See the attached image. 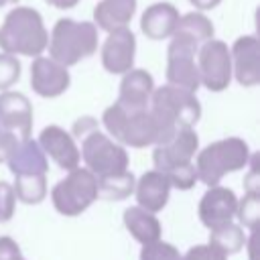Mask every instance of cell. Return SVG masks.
<instances>
[{"label":"cell","instance_id":"cell-1","mask_svg":"<svg viewBox=\"0 0 260 260\" xmlns=\"http://www.w3.org/2000/svg\"><path fill=\"white\" fill-rule=\"evenodd\" d=\"M102 122L116 142L132 148H146L162 142L173 130L150 108L126 110L118 102L104 110Z\"/></svg>","mask_w":260,"mask_h":260},{"label":"cell","instance_id":"cell-2","mask_svg":"<svg viewBox=\"0 0 260 260\" xmlns=\"http://www.w3.org/2000/svg\"><path fill=\"white\" fill-rule=\"evenodd\" d=\"M47 43L49 30L41 12L30 6L14 4L0 24V51L16 57H37L47 51Z\"/></svg>","mask_w":260,"mask_h":260},{"label":"cell","instance_id":"cell-3","mask_svg":"<svg viewBox=\"0 0 260 260\" xmlns=\"http://www.w3.org/2000/svg\"><path fill=\"white\" fill-rule=\"evenodd\" d=\"M49 57L65 67L77 65L98 51V26L93 20L59 18L49 35Z\"/></svg>","mask_w":260,"mask_h":260},{"label":"cell","instance_id":"cell-4","mask_svg":"<svg viewBox=\"0 0 260 260\" xmlns=\"http://www.w3.org/2000/svg\"><path fill=\"white\" fill-rule=\"evenodd\" d=\"M250 154L252 152L248 142L238 136L215 140L205 148L197 150V158H195L197 181H203L207 187L217 185L228 173L246 169Z\"/></svg>","mask_w":260,"mask_h":260},{"label":"cell","instance_id":"cell-5","mask_svg":"<svg viewBox=\"0 0 260 260\" xmlns=\"http://www.w3.org/2000/svg\"><path fill=\"white\" fill-rule=\"evenodd\" d=\"M148 108L171 128H193L201 118V104L195 91L171 83L152 89Z\"/></svg>","mask_w":260,"mask_h":260},{"label":"cell","instance_id":"cell-6","mask_svg":"<svg viewBox=\"0 0 260 260\" xmlns=\"http://www.w3.org/2000/svg\"><path fill=\"white\" fill-rule=\"evenodd\" d=\"M98 199V179L85 167H75L65 179H61L53 191L51 201L61 215L75 217L83 213Z\"/></svg>","mask_w":260,"mask_h":260},{"label":"cell","instance_id":"cell-7","mask_svg":"<svg viewBox=\"0 0 260 260\" xmlns=\"http://www.w3.org/2000/svg\"><path fill=\"white\" fill-rule=\"evenodd\" d=\"M197 49L199 43L181 32L175 30L169 37V49H167V83L185 87L189 91H197L201 87L199 71H197Z\"/></svg>","mask_w":260,"mask_h":260},{"label":"cell","instance_id":"cell-8","mask_svg":"<svg viewBox=\"0 0 260 260\" xmlns=\"http://www.w3.org/2000/svg\"><path fill=\"white\" fill-rule=\"evenodd\" d=\"M79 154L85 162V169H89L95 177L122 173L128 169L126 148L120 142L112 140L108 134H104L100 128L81 138Z\"/></svg>","mask_w":260,"mask_h":260},{"label":"cell","instance_id":"cell-9","mask_svg":"<svg viewBox=\"0 0 260 260\" xmlns=\"http://www.w3.org/2000/svg\"><path fill=\"white\" fill-rule=\"evenodd\" d=\"M197 71L199 81L209 91H223L232 83V57L228 43L219 39H209L199 45L197 49Z\"/></svg>","mask_w":260,"mask_h":260},{"label":"cell","instance_id":"cell-10","mask_svg":"<svg viewBox=\"0 0 260 260\" xmlns=\"http://www.w3.org/2000/svg\"><path fill=\"white\" fill-rule=\"evenodd\" d=\"M197 150H199L197 132L193 128H177L162 142L154 144V152H152L154 169L165 173L173 167L193 162Z\"/></svg>","mask_w":260,"mask_h":260},{"label":"cell","instance_id":"cell-11","mask_svg":"<svg viewBox=\"0 0 260 260\" xmlns=\"http://www.w3.org/2000/svg\"><path fill=\"white\" fill-rule=\"evenodd\" d=\"M102 65L108 73L122 75L128 69L134 67L136 57V37L130 26H120L114 30H108L106 41L100 49Z\"/></svg>","mask_w":260,"mask_h":260},{"label":"cell","instance_id":"cell-12","mask_svg":"<svg viewBox=\"0 0 260 260\" xmlns=\"http://www.w3.org/2000/svg\"><path fill=\"white\" fill-rule=\"evenodd\" d=\"M232 77L244 85L254 87L260 83V43L256 35H242L230 47Z\"/></svg>","mask_w":260,"mask_h":260},{"label":"cell","instance_id":"cell-13","mask_svg":"<svg viewBox=\"0 0 260 260\" xmlns=\"http://www.w3.org/2000/svg\"><path fill=\"white\" fill-rule=\"evenodd\" d=\"M69 67L61 65L53 57L37 55L30 65V87L41 98H59L69 89Z\"/></svg>","mask_w":260,"mask_h":260},{"label":"cell","instance_id":"cell-14","mask_svg":"<svg viewBox=\"0 0 260 260\" xmlns=\"http://www.w3.org/2000/svg\"><path fill=\"white\" fill-rule=\"evenodd\" d=\"M0 128L12 132L18 140L30 138L32 132V106L20 91H0Z\"/></svg>","mask_w":260,"mask_h":260},{"label":"cell","instance_id":"cell-15","mask_svg":"<svg viewBox=\"0 0 260 260\" xmlns=\"http://www.w3.org/2000/svg\"><path fill=\"white\" fill-rule=\"evenodd\" d=\"M238 197L232 189L211 185L199 201V219L205 228L213 230L236 219Z\"/></svg>","mask_w":260,"mask_h":260},{"label":"cell","instance_id":"cell-16","mask_svg":"<svg viewBox=\"0 0 260 260\" xmlns=\"http://www.w3.org/2000/svg\"><path fill=\"white\" fill-rule=\"evenodd\" d=\"M37 142L41 144L45 154L51 156L59 165V169L71 171V169L79 167V160H81L79 148L75 144V138L65 128H61L57 124H49L41 130Z\"/></svg>","mask_w":260,"mask_h":260},{"label":"cell","instance_id":"cell-17","mask_svg":"<svg viewBox=\"0 0 260 260\" xmlns=\"http://www.w3.org/2000/svg\"><path fill=\"white\" fill-rule=\"evenodd\" d=\"M171 189L173 187H171L167 175L152 169V171L142 173V177L134 183V193L132 195L136 197L138 207H142L150 213H156V211H162V207L167 205Z\"/></svg>","mask_w":260,"mask_h":260},{"label":"cell","instance_id":"cell-18","mask_svg":"<svg viewBox=\"0 0 260 260\" xmlns=\"http://www.w3.org/2000/svg\"><path fill=\"white\" fill-rule=\"evenodd\" d=\"M179 8L171 2H154L144 8L140 16V30L150 41H165L169 39L179 22Z\"/></svg>","mask_w":260,"mask_h":260},{"label":"cell","instance_id":"cell-19","mask_svg":"<svg viewBox=\"0 0 260 260\" xmlns=\"http://www.w3.org/2000/svg\"><path fill=\"white\" fill-rule=\"evenodd\" d=\"M152 89H154L152 75L146 69L132 67L126 73H122L118 104L124 106L126 110H144L148 108Z\"/></svg>","mask_w":260,"mask_h":260},{"label":"cell","instance_id":"cell-20","mask_svg":"<svg viewBox=\"0 0 260 260\" xmlns=\"http://www.w3.org/2000/svg\"><path fill=\"white\" fill-rule=\"evenodd\" d=\"M6 165L12 175H47L49 171V160L45 150L37 140L24 138L14 144L10 150Z\"/></svg>","mask_w":260,"mask_h":260},{"label":"cell","instance_id":"cell-21","mask_svg":"<svg viewBox=\"0 0 260 260\" xmlns=\"http://www.w3.org/2000/svg\"><path fill=\"white\" fill-rule=\"evenodd\" d=\"M138 8V0H100L93 6V24L102 30L130 26Z\"/></svg>","mask_w":260,"mask_h":260},{"label":"cell","instance_id":"cell-22","mask_svg":"<svg viewBox=\"0 0 260 260\" xmlns=\"http://www.w3.org/2000/svg\"><path fill=\"white\" fill-rule=\"evenodd\" d=\"M122 219H124V225L130 232V236L140 244H148V242H154L160 238V221L156 219V215L138 205L124 209Z\"/></svg>","mask_w":260,"mask_h":260},{"label":"cell","instance_id":"cell-23","mask_svg":"<svg viewBox=\"0 0 260 260\" xmlns=\"http://www.w3.org/2000/svg\"><path fill=\"white\" fill-rule=\"evenodd\" d=\"M95 179H98V197H102V199L122 201L134 193L136 179L128 169L122 173H112V175H104V177H95Z\"/></svg>","mask_w":260,"mask_h":260},{"label":"cell","instance_id":"cell-24","mask_svg":"<svg viewBox=\"0 0 260 260\" xmlns=\"http://www.w3.org/2000/svg\"><path fill=\"white\" fill-rule=\"evenodd\" d=\"M244 244H246V234L234 221L209 230V246H213L215 250H219L225 256L240 252L244 248Z\"/></svg>","mask_w":260,"mask_h":260},{"label":"cell","instance_id":"cell-25","mask_svg":"<svg viewBox=\"0 0 260 260\" xmlns=\"http://www.w3.org/2000/svg\"><path fill=\"white\" fill-rule=\"evenodd\" d=\"M175 30H181V32L193 37L199 45L215 37V26L203 10H191L187 14H181Z\"/></svg>","mask_w":260,"mask_h":260},{"label":"cell","instance_id":"cell-26","mask_svg":"<svg viewBox=\"0 0 260 260\" xmlns=\"http://www.w3.org/2000/svg\"><path fill=\"white\" fill-rule=\"evenodd\" d=\"M14 195L26 205H37L47 197V179L45 175H14Z\"/></svg>","mask_w":260,"mask_h":260},{"label":"cell","instance_id":"cell-27","mask_svg":"<svg viewBox=\"0 0 260 260\" xmlns=\"http://www.w3.org/2000/svg\"><path fill=\"white\" fill-rule=\"evenodd\" d=\"M236 217L248 230H258L260 221V193H246L242 201H238Z\"/></svg>","mask_w":260,"mask_h":260},{"label":"cell","instance_id":"cell-28","mask_svg":"<svg viewBox=\"0 0 260 260\" xmlns=\"http://www.w3.org/2000/svg\"><path fill=\"white\" fill-rule=\"evenodd\" d=\"M22 65L16 55L0 51V91L10 89L18 79H20Z\"/></svg>","mask_w":260,"mask_h":260},{"label":"cell","instance_id":"cell-29","mask_svg":"<svg viewBox=\"0 0 260 260\" xmlns=\"http://www.w3.org/2000/svg\"><path fill=\"white\" fill-rule=\"evenodd\" d=\"M171 187L179 189V191H187L191 187H195L197 183V171H195V162H185L179 167H173L169 171H165Z\"/></svg>","mask_w":260,"mask_h":260},{"label":"cell","instance_id":"cell-30","mask_svg":"<svg viewBox=\"0 0 260 260\" xmlns=\"http://www.w3.org/2000/svg\"><path fill=\"white\" fill-rule=\"evenodd\" d=\"M140 260H181V252H179L173 244L162 242V240L158 238V240H154V242L142 244Z\"/></svg>","mask_w":260,"mask_h":260},{"label":"cell","instance_id":"cell-31","mask_svg":"<svg viewBox=\"0 0 260 260\" xmlns=\"http://www.w3.org/2000/svg\"><path fill=\"white\" fill-rule=\"evenodd\" d=\"M16 207V195L10 183L0 181V221H10Z\"/></svg>","mask_w":260,"mask_h":260},{"label":"cell","instance_id":"cell-32","mask_svg":"<svg viewBox=\"0 0 260 260\" xmlns=\"http://www.w3.org/2000/svg\"><path fill=\"white\" fill-rule=\"evenodd\" d=\"M181 260H228V256L209 244H201L189 248L187 254H181Z\"/></svg>","mask_w":260,"mask_h":260},{"label":"cell","instance_id":"cell-33","mask_svg":"<svg viewBox=\"0 0 260 260\" xmlns=\"http://www.w3.org/2000/svg\"><path fill=\"white\" fill-rule=\"evenodd\" d=\"M248 173L244 177V191L246 193H260V169H258V154H250L248 158Z\"/></svg>","mask_w":260,"mask_h":260},{"label":"cell","instance_id":"cell-34","mask_svg":"<svg viewBox=\"0 0 260 260\" xmlns=\"http://www.w3.org/2000/svg\"><path fill=\"white\" fill-rule=\"evenodd\" d=\"M0 260H24L18 244L10 236L0 238Z\"/></svg>","mask_w":260,"mask_h":260},{"label":"cell","instance_id":"cell-35","mask_svg":"<svg viewBox=\"0 0 260 260\" xmlns=\"http://www.w3.org/2000/svg\"><path fill=\"white\" fill-rule=\"evenodd\" d=\"M93 130H98V120L91 118V116H83V118H79V120L73 124L71 136H73L75 140H81L83 136H87V134L93 132Z\"/></svg>","mask_w":260,"mask_h":260},{"label":"cell","instance_id":"cell-36","mask_svg":"<svg viewBox=\"0 0 260 260\" xmlns=\"http://www.w3.org/2000/svg\"><path fill=\"white\" fill-rule=\"evenodd\" d=\"M189 4H191L195 10H203V12H207V10H213L215 6H219L221 0H191Z\"/></svg>","mask_w":260,"mask_h":260},{"label":"cell","instance_id":"cell-37","mask_svg":"<svg viewBox=\"0 0 260 260\" xmlns=\"http://www.w3.org/2000/svg\"><path fill=\"white\" fill-rule=\"evenodd\" d=\"M81 0H47V4H51L53 8L57 10H69V8H75Z\"/></svg>","mask_w":260,"mask_h":260},{"label":"cell","instance_id":"cell-38","mask_svg":"<svg viewBox=\"0 0 260 260\" xmlns=\"http://www.w3.org/2000/svg\"><path fill=\"white\" fill-rule=\"evenodd\" d=\"M10 4H18V0H0V8L10 6Z\"/></svg>","mask_w":260,"mask_h":260},{"label":"cell","instance_id":"cell-39","mask_svg":"<svg viewBox=\"0 0 260 260\" xmlns=\"http://www.w3.org/2000/svg\"><path fill=\"white\" fill-rule=\"evenodd\" d=\"M187 2H191V0H187Z\"/></svg>","mask_w":260,"mask_h":260}]
</instances>
